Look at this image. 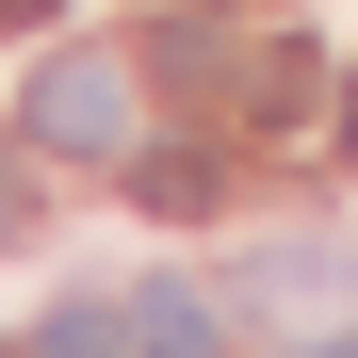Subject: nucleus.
<instances>
[{
	"mask_svg": "<svg viewBox=\"0 0 358 358\" xmlns=\"http://www.w3.org/2000/svg\"><path fill=\"white\" fill-rule=\"evenodd\" d=\"M17 131L66 147V163H114V147H131V66H114V49H49L33 98H17Z\"/></svg>",
	"mask_w": 358,
	"mask_h": 358,
	"instance_id": "f257e3e1",
	"label": "nucleus"
},
{
	"mask_svg": "<svg viewBox=\"0 0 358 358\" xmlns=\"http://www.w3.org/2000/svg\"><path fill=\"white\" fill-rule=\"evenodd\" d=\"M228 326H212V293L196 277H163V293H131V358H212Z\"/></svg>",
	"mask_w": 358,
	"mask_h": 358,
	"instance_id": "f03ea898",
	"label": "nucleus"
},
{
	"mask_svg": "<svg viewBox=\"0 0 358 358\" xmlns=\"http://www.w3.org/2000/svg\"><path fill=\"white\" fill-rule=\"evenodd\" d=\"M131 196H147V212H212V196H228V163H212V147H147V163H131Z\"/></svg>",
	"mask_w": 358,
	"mask_h": 358,
	"instance_id": "7ed1b4c3",
	"label": "nucleus"
},
{
	"mask_svg": "<svg viewBox=\"0 0 358 358\" xmlns=\"http://www.w3.org/2000/svg\"><path fill=\"white\" fill-rule=\"evenodd\" d=\"M310 98H326V66H310V49H261V66H245V114H261V131H293Z\"/></svg>",
	"mask_w": 358,
	"mask_h": 358,
	"instance_id": "20e7f679",
	"label": "nucleus"
},
{
	"mask_svg": "<svg viewBox=\"0 0 358 358\" xmlns=\"http://www.w3.org/2000/svg\"><path fill=\"white\" fill-rule=\"evenodd\" d=\"M33 358H131V326H114V310H49V326H33Z\"/></svg>",
	"mask_w": 358,
	"mask_h": 358,
	"instance_id": "39448f33",
	"label": "nucleus"
},
{
	"mask_svg": "<svg viewBox=\"0 0 358 358\" xmlns=\"http://www.w3.org/2000/svg\"><path fill=\"white\" fill-rule=\"evenodd\" d=\"M33 228V147H0V245Z\"/></svg>",
	"mask_w": 358,
	"mask_h": 358,
	"instance_id": "423d86ee",
	"label": "nucleus"
},
{
	"mask_svg": "<svg viewBox=\"0 0 358 358\" xmlns=\"http://www.w3.org/2000/svg\"><path fill=\"white\" fill-rule=\"evenodd\" d=\"M342 163H358V98H342Z\"/></svg>",
	"mask_w": 358,
	"mask_h": 358,
	"instance_id": "0eeeda50",
	"label": "nucleus"
},
{
	"mask_svg": "<svg viewBox=\"0 0 358 358\" xmlns=\"http://www.w3.org/2000/svg\"><path fill=\"white\" fill-rule=\"evenodd\" d=\"M310 358H358V326H342V342H310Z\"/></svg>",
	"mask_w": 358,
	"mask_h": 358,
	"instance_id": "6e6552de",
	"label": "nucleus"
},
{
	"mask_svg": "<svg viewBox=\"0 0 358 358\" xmlns=\"http://www.w3.org/2000/svg\"><path fill=\"white\" fill-rule=\"evenodd\" d=\"M0 358H17V342H0Z\"/></svg>",
	"mask_w": 358,
	"mask_h": 358,
	"instance_id": "1a4fd4ad",
	"label": "nucleus"
}]
</instances>
